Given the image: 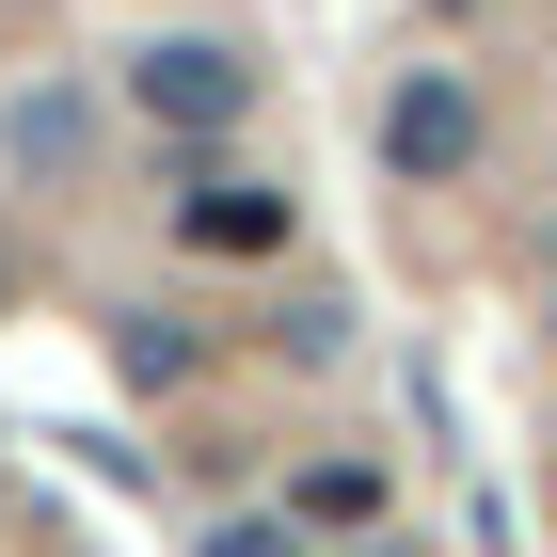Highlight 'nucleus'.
I'll list each match as a JSON object with an SVG mask.
<instances>
[{
	"label": "nucleus",
	"mask_w": 557,
	"mask_h": 557,
	"mask_svg": "<svg viewBox=\"0 0 557 557\" xmlns=\"http://www.w3.org/2000/svg\"><path fill=\"white\" fill-rule=\"evenodd\" d=\"M128 96L160 112V128L208 144V128H239V112H256V64H239V48H208V33H160V48L128 64Z\"/></svg>",
	"instance_id": "nucleus-1"
},
{
	"label": "nucleus",
	"mask_w": 557,
	"mask_h": 557,
	"mask_svg": "<svg viewBox=\"0 0 557 557\" xmlns=\"http://www.w3.org/2000/svg\"><path fill=\"white\" fill-rule=\"evenodd\" d=\"M383 160H398V175H462V160H478V96H462V81H398V96H383Z\"/></svg>",
	"instance_id": "nucleus-2"
},
{
	"label": "nucleus",
	"mask_w": 557,
	"mask_h": 557,
	"mask_svg": "<svg viewBox=\"0 0 557 557\" xmlns=\"http://www.w3.org/2000/svg\"><path fill=\"white\" fill-rule=\"evenodd\" d=\"M175 223H191L208 256H271V239H287V191H239V175H191V191H175Z\"/></svg>",
	"instance_id": "nucleus-3"
},
{
	"label": "nucleus",
	"mask_w": 557,
	"mask_h": 557,
	"mask_svg": "<svg viewBox=\"0 0 557 557\" xmlns=\"http://www.w3.org/2000/svg\"><path fill=\"white\" fill-rule=\"evenodd\" d=\"M319 525H383V478H367V462H319V478H302V542H319Z\"/></svg>",
	"instance_id": "nucleus-4"
},
{
	"label": "nucleus",
	"mask_w": 557,
	"mask_h": 557,
	"mask_svg": "<svg viewBox=\"0 0 557 557\" xmlns=\"http://www.w3.org/2000/svg\"><path fill=\"white\" fill-rule=\"evenodd\" d=\"M16 160H33V175L81 160V96H16Z\"/></svg>",
	"instance_id": "nucleus-5"
},
{
	"label": "nucleus",
	"mask_w": 557,
	"mask_h": 557,
	"mask_svg": "<svg viewBox=\"0 0 557 557\" xmlns=\"http://www.w3.org/2000/svg\"><path fill=\"white\" fill-rule=\"evenodd\" d=\"M208 557H302V525H208Z\"/></svg>",
	"instance_id": "nucleus-6"
}]
</instances>
